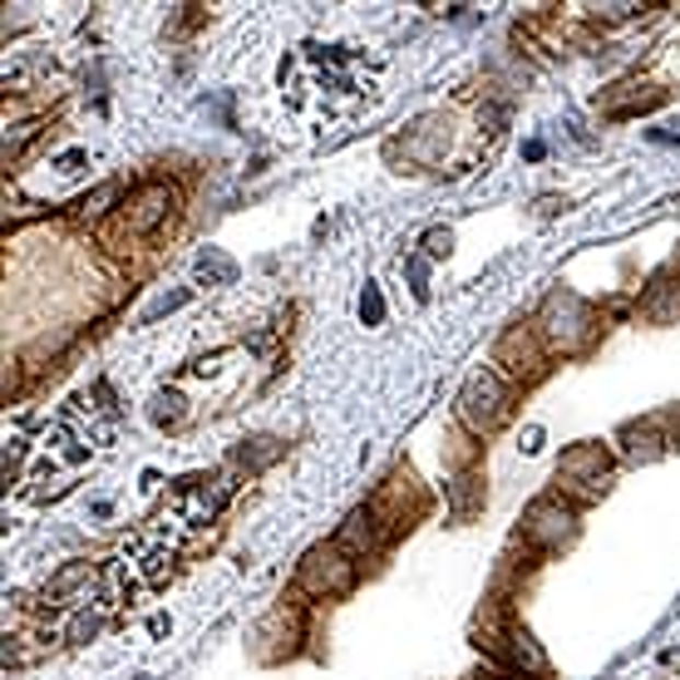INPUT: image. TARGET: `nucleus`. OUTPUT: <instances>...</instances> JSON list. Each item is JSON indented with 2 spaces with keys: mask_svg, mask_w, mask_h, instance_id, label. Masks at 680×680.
Here are the masks:
<instances>
[{
  "mask_svg": "<svg viewBox=\"0 0 680 680\" xmlns=\"http://www.w3.org/2000/svg\"><path fill=\"white\" fill-rule=\"evenodd\" d=\"M597 335V311H591L581 296L572 291H552L538 311V341L548 350H562V355H577L587 350V341Z\"/></svg>",
  "mask_w": 680,
  "mask_h": 680,
  "instance_id": "f257e3e1",
  "label": "nucleus"
},
{
  "mask_svg": "<svg viewBox=\"0 0 680 680\" xmlns=\"http://www.w3.org/2000/svg\"><path fill=\"white\" fill-rule=\"evenodd\" d=\"M459 419L473 434H498L512 419V384L498 370H473L459 390Z\"/></svg>",
  "mask_w": 680,
  "mask_h": 680,
  "instance_id": "f03ea898",
  "label": "nucleus"
},
{
  "mask_svg": "<svg viewBox=\"0 0 680 680\" xmlns=\"http://www.w3.org/2000/svg\"><path fill=\"white\" fill-rule=\"evenodd\" d=\"M296 587L315 601L345 597L355 587V557L341 548V542H315L301 557V572H296Z\"/></svg>",
  "mask_w": 680,
  "mask_h": 680,
  "instance_id": "7ed1b4c3",
  "label": "nucleus"
},
{
  "mask_svg": "<svg viewBox=\"0 0 680 680\" xmlns=\"http://www.w3.org/2000/svg\"><path fill=\"white\" fill-rule=\"evenodd\" d=\"M522 538L538 552L567 548V542L577 538V508L562 503V493H542V498H532L528 512H522Z\"/></svg>",
  "mask_w": 680,
  "mask_h": 680,
  "instance_id": "20e7f679",
  "label": "nucleus"
},
{
  "mask_svg": "<svg viewBox=\"0 0 680 680\" xmlns=\"http://www.w3.org/2000/svg\"><path fill=\"white\" fill-rule=\"evenodd\" d=\"M173 212H177V187L163 183V177H148V183L124 203V227L134 237H153L173 222Z\"/></svg>",
  "mask_w": 680,
  "mask_h": 680,
  "instance_id": "39448f33",
  "label": "nucleus"
},
{
  "mask_svg": "<svg viewBox=\"0 0 680 680\" xmlns=\"http://www.w3.org/2000/svg\"><path fill=\"white\" fill-rule=\"evenodd\" d=\"M611 479V453L601 443H577L557 459V483L567 493H581V498H597Z\"/></svg>",
  "mask_w": 680,
  "mask_h": 680,
  "instance_id": "423d86ee",
  "label": "nucleus"
},
{
  "mask_svg": "<svg viewBox=\"0 0 680 680\" xmlns=\"http://www.w3.org/2000/svg\"><path fill=\"white\" fill-rule=\"evenodd\" d=\"M542 341H538V331H528V325H512L508 335L498 341V350H493V365H503V380H538L542 374Z\"/></svg>",
  "mask_w": 680,
  "mask_h": 680,
  "instance_id": "0eeeda50",
  "label": "nucleus"
},
{
  "mask_svg": "<svg viewBox=\"0 0 680 680\" xmlns=\"http://www.w3.org/2000/svg\"><path fill=\"white\" fill-rule=\"evenodd\" d=\"M498 656L508 660L518 676H528V680H542L548 676V656H542V646L528 636L522 626H512V631H503V646H498Z\"/></svg>",
  "mask_w": 680,
  "mask_h": 680,
  "instance_id": "6e6552de",
  "label": "nucleus"
},
{
  "mask_svg": "<svg viewBox=\"0 0 680 680\" xmlns=\"http://www.w3.org/2000/svg\"><path fill=\"white\" fill-rule=\"evenodd\" d=\"M335 542H341V548L350 552L355 562H360V557H370V552H380V542H384V522L374 518L370 508H355L350 518H345V528H341V538H335Z\"/></svg>",
  "mask_w": 680,
  "mask_h": 680,
  "instance_id": "1a4fd4ad",
  "label": "nucleus"
},
{
  "mask_svg": "<svg viewBox=\"0 0 680 680\" xmlns=\"http://www.w3.org/2000/svg\"><path fill=\"white\" fill-rule=\"evenodd\" d=\"M483 508V479L479 473H459V479H449V518L453 522H469L473 512Z\"/></svg>",
  "mask_w": 680,
  "mask_h": 680,
  "instance_id": "9d476101",
  "label": "nucleus"
},
{
  "mask_svg": "<svg viewBox=\"0 0 680 680\" xmlns=\"http://www.w3.org/2000/svg\"><path fill=\"white\" fill-rule=\"evenodd\" d=\"M641 315H646V321H656V325L680 321V286L676 281H656L646 291V301H641Z\"/></svg>",
  "mask_w": 680,
  "mask_h": 680,
  "instance_id": "9b49d317",
  "label": "nucleus"
},
{
  "mask_svg": "<svg viewBox=\"0 0 680 680\" xmlns=\"http://www.w3.org/2000/svg\"><path fill=\"white\" fill-rule=\"evenodd\" d=\"M99 572H94V562H69V567H59L55 577H49V587H45V601H65V597H74L79 587H89Z\"/></svg>",
  "mask_w": 680,
  "mask_h": 680,
  "instance_id": "f8f14e48",
  "label": "nucleus"
},
{
  "mask_svg": "<svg viewBox=\"0 0 680 680\" xmlns=\"http://www.w3.org/2000/svg\"><path fill=\"white\" fill-rule=\"evenodd\" d=\"M660 443H666V439H660V429H656V424H641V429H636V424H631V429H626V453H631V459H636V463L660 459Z\"/></svg>",
  "mask_w": 680,
  "mask_h": 680,
  "instance_id": "ddd939ff",
  "label": "nucleus"
},
{
  "mask_svg": "<svg viewBox=\"0 0 680 680\" xmlns=\"http://www.w3.org/2000/svg\"><path fill=\"white\" fill-rule=\"evenodd\" d=\"M276 459H281V443L276 439H246L242 449H237V463H242L246 473L266 469V463H276Z\"/></svg>",
  "mask_w": 680,
  "mask_h": 680,
  "instance_id": "4468645a",
  "label": "nucleus"
},
{
  "mask_svg": "<svg viewBox=\"0 0 680 680\" xmlns=\"http://www.w3.org/2000/svg\"><path fill=\"white\" fill-rule=\"evenodd\" d=\"M237 276V266L227 262L222 252H212V246H207L203 256H197V281H207V286H227Z\"/></svg>",
  "mask_w": 680,
  "mask_h": 680,
  "instance_id": "2eb2a0df",
  "label": "nucleus"
},
{
  "mask_svg": "<svg viewBox=\"0 0 680 680\" xmlns=\"http://www.w3.org/2000/svg\"><path fill=\"white\" fill-rule=\"evenodd\" d=\"M108 203H118V183H99L94 193L79 203V222H99L108 212Z\"/></svg>",
  "mask_w": 680,
  "mask_h": 680,
  "instance_id": "dca6fc26",
  "label": "nucleus"
},
{
  "mask_svg": "<svg viewBox=\"0 0 680 680\" xmlns=\"http://www.w3.org/2000/svg\"><path fill=\"white\" fill-rule=\"evenodd\" d=\"M153 419L163 424V429H177V424H183V394L177 390H163L153 400Z\"/></svg>",
  "mask_w": 680,
  "mask_h": 680,
  "instance_id": "f3484780",
  "label": "nucleus"
},
{
  "mask_svg": "<svg viewBox=\"0 0 680 680\" xmlns=\"http://www.w3.org/2000/svg\"><path fill=\"white\" fill-rule=\"evenodd\" d=\"M94 631H99V611H79V616H74V621H69L65 641H69V646H84V641H89V636H94Z\"/></svg>",
  "mask_w": 680,
  "mask_h": 680,
  "instance_id": "a211bd4d",
  "label": "nucleus"
},
{
  "mask_svg": "<svg viewBox=\"0 0 680 680\" xmlns=\"http://www.w3.org/2000/svg\"><path fill=\"white\" fill-rule=\"evenodd\" d=\"M360 321H365V325H380V321H384V296H380V286H365V296H360Z\"/></svg>",
  "mask_w": 680,
  "mask_h": 680,
  "instance_id": "6ab92c4d",
  "label": "nucleus"
},
{
  "mask_svg": "<svg viewBox=\"0 0 680 680\" xmlns=\"http://www.w3.org/2000/svg\"><path fill=\"white\" fill-rule=\"evenodd\" d=\"M183 301H187V291H168V296H158V301H153V306H148V311H143V325H153L158 315L177 311V306H183Z\"/></svg>",
  "mask_w": 680,
  "mask_h": 680,
  "instance_id": "aec40b11",
  "label": "nucleus"
},
{
  "mask_svg": "<svg viewBox=\"0 0 680 680\" xmlns=\"http://www.w3.org/2000/svg\"><path fill=\"white\" fill-rule=\"evenodd\" d=\"M30 138H39V124H20L15 134H5V163L10 158H20V148H25Z\"/></svg>",
  "mask_w": 680,
  "mask_h": 680,
  "instance_id": "412c9836",
  "label": "nucleus"
},
{
  "mask_svg": "<svg viewBox=\"0 0 680 680\" xmlns=\"http://www.w3.org/2000/svg\"><path fill=\"white\" fill-rule=\"evenodd\" d=\"M25 453H30V443H25V439H10V443H5V483L15 479V469L25 463Z\"/></svg>",
  "mask_w": 680,
  "mask_h": 680,
  "instance_id": "4be33fe9",
  "label": "nucleus"
},
{
  "mask_svg": "<svg viewBox=\"0 0 680 680\" xmlns=\"http://www.w3.org/2000/svg\"><path fill=\"white\" fill-rule=\"evenodd\" d=\"M449 246H453L449 227H434V232L424 237V252H429V256H449Z\"/></svg>",
  "mask_w": 680,
  "mask_h": 680,
  "instance_id": "5701e85b",
  "label": "nucleus"
},
{
  "mask_svg": "<svg viewBox=\"0 0 680 680\" xmlns=\"http://www.w3.org/2000/svg\"><path fill=\"white\" fill-rule=\"evenodd\" d=\"M59 177H74L79 173V168H84V153H79V148H74V153H65V158H59Z\"/></svg>",
  "mask_w": 680,
  "mask_h": 680,
  "instance_id": "b1692460",
  "label": "nucleus"
}]
</instances>
